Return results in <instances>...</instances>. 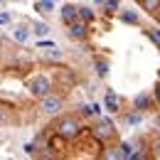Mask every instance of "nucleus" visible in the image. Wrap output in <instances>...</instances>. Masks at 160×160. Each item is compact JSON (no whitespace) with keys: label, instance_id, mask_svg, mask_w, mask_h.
<instances>
[{"label":"nucleus","instance_id":"1","mask_svg":"<svg viewBox=\"0 0 160 160\" xmlns=\"http://www.w3.org/2000/svg\"><path fill=\"white\" fill-rule=\"evenodd\" d=\"M27 89H30V94H32V96L44 99V96H49V94H52V79H49L47 74H35L32 79L27 81Z\"/></svg>","mask_w":160,"mask_h":160},{"label":"nucleus","instance_id":"2","mask_svg":"<svg viewBox=\"0 0 160 160\" xmlns=\"http://www.w3.org/2000/svg\"><path fill=\"white\" fill-rule=\"evenodd\" d=\"M81 133V123L74 116H64V118H59V123H57V136L59 138H67V140H72V138H77Z\"/></svg>","mask_w":160,"mask_h":160},{"label":"nucleus","instance_id":"3","mask_svg":"<svg viewBox=\"0 0 160 160\" xmlns=\"http://www.w3.org/2000/svg\"><path fill=\"white\" fill-rule=\"evenodd\" d=\"M62 108H64V101L57 94H49V96L40 99V111L44 116H57V113H62Z\"/></svg>","mask_w":160,"mask_h":160},{"label":"nucleus","instance_id":"4","mask_svg":"<svg viewBox=\"0 0 160 160\" xmlns=\"http://www.w3.org/2000/svg\"><path fill=\"white\" fill-rule=\"evenodd\" d=\"M62 22L69 27V25H74V22H79V15H77V5H72V2H64L62 5Z\"/></svg>","mask_w":160,"mask_h":160},{"label":"nucleus","instance_id":"5","mask_svg":"<svg viewBox=\"0 0 160 160\" xmlns=\"http://www.w3.org/2000/svg\"><path fill=\"white\" fill-rule=\"evenodd\" d=\"M30 35H32V32H30V27H27V25H15V27H12V40L20 42V44L30 42Z\"/></svg>","mask_w":160,"mask_h":160},{"label":"nucleus","instance_id":"6","mask_svg":"<svg viewBox=\"0 0 160 160\" xmlns=\"http://www.w3.org/2000/svg\"><path fill=\"white\" fill-rule=\"evenodd\" d=\"M67 35H69L72 40H84V37H86V25H84V22L69 25V27H67Z\"/></svg>","mask_w":160,"mask_h":160},{"label":"nucleus","instance_id":"7","mask_svg":"<svg viewBox=\"0 0 160 160\" xmlns=\"http://www.w3.org/2000/svg\"><path fill=\"white\" fill-rule=\"evenodd\" d=\"M96 136L99 138H108V136H113V123L108 118H101L99 126H96Z\"/></svg>","mask_w":160,"mask_h":160},{"label":"nucleus","instance_id":"8","mask_svg":"<svg viewBox=\"0 0 160 160\" xmlns=\"http://www.w3.org/2000/svg\"><path fill=\"white\" fill-rule=\"evenodd\" d=\"M103 106H106V111L116 113V111H118V96H116L113 91H106V96H103Z\"/></svg>","mask_w":160,"mask_h":160},{"label":"nucleus","instance_id":"9","mask_svg":"<svg viewBox=\"0 0 160 160\" xmlns=\"http://www.w3.org/2000/svg\"><path fill=\"white\" fill-rule=\"evenodd\" d=\"M148 106H150V96H148V94H138V96L133 99V108H136V113H143Z\"/></svg>","mask_w":160,"mask_h":160},{"label":"nucleus","instance_id":"10","mask_svg":"<svg viewBox=\"0 0 160 160\" xmlns=\"http://www.w3.org/2000/svg\"><path fill=\"white\" fill-rule=\"evenodd\" d=\"M32 8H35L37 12H42V15H47V12H52V10H54V2H52V0H37Z\"/></svg>","mask_w":160,"mask_h":160},{"label":"nucleus","instance_id":"11","mask_svg":"<svg viewBox=\"0 0 160 160\" xmlns=\"http://www.w3.org/2000/svg\"><path fill=\"white\" fill-rule=\"evenodd\" d=\"M30 32H35L37 37H47V35H49V25H47V22H35V25L30 27Z\"/></svg>","mask_w":160,"mask_h":160},{"label":"nucleus","instance_id":"12","mask_svg":"<svg viewBox=\"0 0 160 160\" xmlns=\"http://www.w3.org/2000/svg\"><path fill=\"white\" fill-rule=\"evenodd\" d=\"M121 20L126 22V25H138V12L136 10H123L121 12Z\"/></svg>","mask_w":160,"mask_h":160},{"label":"nucleus","instance_id":"13","mask_svg":"<svg viewBox=\"0 0 160 160\" xmlns=\"http://www.w3.org/2000/svg\"><path fill=\"white\" fill-rule=\"evenodd\" d=\"M81 113H86V116H101V106L99 103H84Z\"/></svg>","mask_w":160,"mask_h":160},{"label":"nucleus","instance_id":"14","mask_svg":"<svg viewBox=\"0 0 160 160\" xmlns=\"http://www.w3.org/2000/svg\"><path fill=\"white\" fill-rule=\"evenodd\" d=\"M101 160H123V155H121L118 148H106L103 155H101Z\"/></svg>","mask_w":160,"mask_h":160},{"label":"nucleus","instance_id":"15","mask_svg":"<svg viewBox=\"0 0 160 160\" xmlns=\"http://www.w3.org/2000/svg\"><path fill=\"white\" fill-rule=\"evenodd\" d=\"M77 15H79L84 22H91V20H94V10H91V8H86V5L77 8Z\"/></svg>","mask_w":160,"mask_h":160},{"label":"nucleus","instance_id":"16","mask_svg":"<svg viewBox=\"0 0 160 160\" xmlns=\"http://www.w3.org/2000/svg\"><path fill=\"white\" fill-rule=\"evenodd\" d=\"M44 57L52 59V62H59L62 57H64V52H62L59 47H49V49H44Z\"/></svg>","mask_w":160,"mask_h":160},{"label":"nucleus","instance_id":"17","mask_svg":"<svg viewBox=\"0 0 160 160\" xmlns=\"http://www.w3.org/2000/svg\"><path fill=\"white\" fill-rule=\"evenodd\" d=\"M140 123H143V113H136V111H133V113L126 116V126H140Z\"/></svg>","mask_w":160,"mask_h":160},{"label":"nucleus","instance_id":"18","mask_svg":"<svg viewBox=\"0 0 160 160\" xmlns=\"http://www.w3.org/2000/svg\"><path fill=\"white\" fill-rule=\"evenodd\" d=\"M140 8H145V10H158L160 8V0H140Z\"/></svg>","mask_w":160,"mask_h":160},{"label":"nucleus","instance_id":"19","mask_svg":"<svg viewBox=\"0 0 160 160\" xmlns=\"http://www.w3.org/2000/svg\"><path fill=\"white\" fill-rule=\"evenodd\" d=\"M148 40L153 42V44H158V47H160V30H158V27L148 30Z\"/></svg>","mask_w":160,"mask_h":160},{"label":"nucleus","instance_id":"20","mask_svg":"<svg viewBox=\"0 0 160 160\" xmlns=\"http://www.w3.org/2000/svg\"><path fill=\"white\" fill-rule=\"evenodd\" d=\"M96 72H99V77H106V74H108V64L103 59H99L96 62Z\"/></svg>","mask_w":160,"mask_h":160},{"label":"nucleus","instance_id":"21","mask_svg":"<svg viewBox=\"0 0 160 160\" xmlns=\"http://www.w3.org/2000/svg\"><path fill=\"white\" fill-rule=\"evenodd\" d=\"M2 25H10V12H5V10L0 12V27Z\"/></svg>","mask_w":160,"mask_h":160},{"label":"nucleus","instance_id":"22","mask_svg":"<svg viewBox=\"0 0 160 160\" xmlns=\"http://www.w3.org/2000/svg\"><path fill=\"white\" fill-rule=\"evenodd\" d=\"M103 8H108V10H118V2L116 0H108V2H101Z\"/></svg>","mask_w":160,"mask_h":160},{"label":"nucleus","instance_id":"23","mask_svg":"<svg viewBox=\"0 0 160 160\" xmlns=\"http://www.w3.org/2000/svg\"><path fill=\"white\" fill-rule=\"evenodd\" d=\"M153 150H155V158L160 160V140H158V143H155V145H153Z\"/></svg>","mask_w":160,"mask_h":160},{"label":"nucleus","instance_id":"24","mask_svg":"<svg viewBox=\"0 0 160 160\" xmlns=\"http://www.w3.org/2000/svg\"><path fill=\"white\" fill-rule=\"evenodd\" d=\"M155 101H158V103H160V84H158V86H155Z\"/></svg>","mask_w":160,"mask_h":160},{"label":"nucleus","instance_id":"25","mask_svg":"<svg viewBox=\"0 0 160 160\" xmlns=\"http://www.w3.org/2000/svg\"><path fill=\"white\" fill-rule=\"evenodd\" d=\"M128 160H140V153H138V150H136V153H133V155H131V158H128Z\"/></svg>","mask_w":160,"mask_h":160},{"label":"nucleus","instance_id":"26","mask_svg":"<svg viewBox=\"0 0 160 160\" xmlns=\"http://www.w3.org/2000/svg\"><path fill=\"white\" fill-rule=\"evenodd\" d=\"M2 121H5V113H2V108H0V123H2Z\"/></svg>","mask_w":160,"mask_h":160},{"label":"nucleus","instance_id":"27","mask_svg":"<svg viewBox=\"0 0 160 160\" xmlns=\"http://www.w3.org/2000/svg\"><path fill=\"white\" fill-rule=\"evenodd\" d=\"M0 143H2V133H0Z\"/></svg>","mask_w":160,"mask_h":160},{"label":"nucleus","instance_id":"28","mask_svg":"<svg viewBox=\"0 0 160 160\" xmlns=\"http://www.w3.org/2000/svg\"><path fill=\"white\" fill-rule=\"evenodd\" d=\"M0 42H2V35H0Z\"/></svg>","mask_w":160,"mask_h":160},{"label":"nucleus","instance_id":"29","mask_svg":"<svg viewBox=\"0 0 160 160\" xmlns=\"http://www.w3.org/2000/svg\"><path fill=\"white\" fill-rule=\"evenodd\" d=\"M10 160H12V158H10Z\"/></svg>","mask_w":160,"mask_h":160}]
</instances>
